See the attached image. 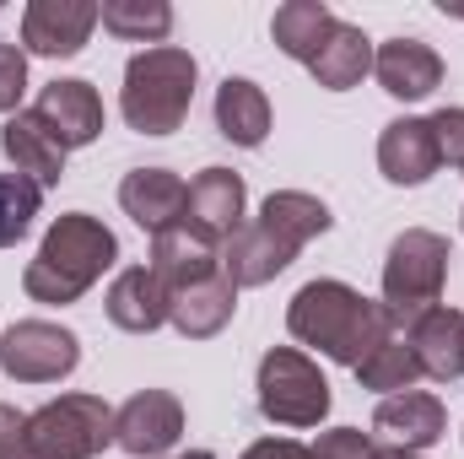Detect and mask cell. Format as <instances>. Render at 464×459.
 Segmentation results:
<instances>
[{
	"label": "cell",
	"instance_id": "cell-24",
	"mask_svg": "<svg viewBox=\"0 0 464 459\" xmlns=\"http://www.w3.org/2000/svg\"><path fill=\"white\" fill-rule=\"evenodd\" d=\"M314 82L324 87V93H351V87H362V76L372 71V38L362 33V27H351V22H335V33L324 38V49L314 54Z\"/></svg>",
	"mask_w": 464,
	"mask_h": 459
},
{
	"label": "cell",
	"instance_id": "cell-14",
	"mask_svg": "<svg viewBox=\"0 0 464 459\" xmlns=\"http://www.w3.org/2000/svg\"><path fill=\"white\" fill-rule=\"evenodd\" d=\"M151 270H157V281L173 298V292H184V287H195V281L222 270V243H211L189 222H173V228H162L151 238Z\"/></svg>",
	"mask_w": 464,
	"mask_h": 459
},
{
	"label": "cell",
	"instance_id": "cell-25",
	"mask_svg": "<svg viewBox=\"0 0 464 459\" xmlns=\"http://www.w3.org/2000/svg\"><path fill=\"white\" fill-rule=\"evenodd\" d=\"M254 222H265L276 238H286L297 254H303V243H314L319 232L335 228L330 206H324L319 195H308V190H276V195H265V206H259Z\"/></svg>",
	"mask_w": 464,
	"mask_h": 459
},
{
	"label": "cell",
	"instance_id": "cell-16",
	"mask_svg": "<svg viewBox=\"0 0 464 459\" xmlns=\"http://www.w3.org/2000/svg\"><path fill=\"white\" fill-rule=\"evenodd\" d=\"M438 168H443V157H438V141H432L427 119H394V124H383V135H378V173L389 184L416 190Z\"/></svg>",
	"mask_w": 464,
	"mask_h": 459
},
{
	"label": "cell",
	"instance_id": "cell-3",
	"mask_svg": "<svg viewBox=\"0 0 464 459\" xmlns=\"http://www.w3.org/2000/svg\"><path fill=\"white\" fill-rule=\"evenodd\" d=\"M195 76H200V65L179 44H157V49L130 54L124 87H119V114H124V124L140 130V135H173L189 119Z\"/></svg>",
	"mask_w": 464,
	"mask_h": 459
},
{
	"label": "cell",
	"instance_id": "cell-1",
	"mask_svg": "<svg viewBox=\"0 0 464 459\" xmlns=\"http://www.w3.org/2000/svg\"><path fill=\"white\" fill-rule=\"evenodd\" d=\"M286 330H292V341L314 346L319 356L346 362V367H356L362 356H372L378 346L394 336L383 303L362 298L356 287L330 281V276H324V281H308V287L292 298V308H286Z\"/></svg>",
	"mask_w": 464,
	"mask_h": 459
},
{
	"label": "cell",
	"instance_id": "cell-2",
	"mask_svg": "<svg viewBox=\"0 0 464 459\" xmlns=\"http://www.w3.org/2000/svg\"><path fill=\"white\" fill-rule=\"evenodd\" d=\"M114 259H119L114 232L103 228L98 217H87V211H65V217L49 222L38 254L27 259L22 287H27L33 303L65 308V303H82L103 281V270H114Z\"/></svg>",
	"mask_w": 464,
	"mask_h": 459
},
{
	"label": "cell",
	"instance_id": "cell-23",
	"mask_svg": "<svg viewBox=\"0 0 464 459\" xmlns=\"http://www.w3.org/2000/svg\"><path fill=\"white\" fill-rule=\"evenodd\" d=\"M217 130L227 135L232 146H265L270 135V98L259 82L248 76H227L217 87Z\"/></svg>",
	"mask_w": 464,
	"mask_h": 459
},
{
	"label": "cell",
	"instance_id": "cell-11",
	"mask_svg": "<svg viewBox=\"0 0 464 459\" xmlns=\"http://www.w3.org/2000/svg\"><path fill=\"white\" fill-rule=\"evenodd\" d=\"M33 114L54 130V141H60L65 151L92 146V141L103 135V98H98V87H92V82H82V76L49 82V87L38 93Z\"/></svg>",
	"mask_w": 464,
	"mask_h": 459
},
{
	"label": "cell",
	"instance_id": "cell-18",
	"mask_svg": "<svg viewBox=\"0 0 464 459\" xmlns=\"http://www.w3.org/2000/svg\"><path fill=\"white\" fill-rule=\"evenodd\" d=\"M0 146H5L11 168H16L22 179H33L38 190H49V184L65 179V146L54 141V130L33 114V109H16V114L5 119Z\"/></svg>",
	"mask_w": 464,
	"mask_h": 459
},
{
	"label": "cell",
	"instance_id": "cell-35",
	"mask_svg": "<svg viewBox=\"0 0 464 459\" xmlns=\"http://www.w3.org/2000/svg\"><path fill=\"white\" fill-rule=\"evenodd\" d=\"M22 459H44V454H33V449H27V454H22Z\"/></svg>",
	"mask_w": 464,
	"mask_h": 459
},
{
	"label": "cell",
	"instance_id": "cell-15",
	"mask_svg": "<svg viewBox=\"0 0 464 459\" xmlns=\"http://www.w3.org/2000/svg\"><path fill=\"white\" fill-rule=\"evenodd\" d=\"M184 200H189V184H184L173 168H135V173H124V184H119L124 217L140 232H151V238L162 228H173V222H184Z\"/></svg>",
	"mask_w": 464,
	"mask_h": 459
},
{
	"label": "cell",
	"instance_id": "cell-12",
	"mask_svg": "<svg viewBox=\"0 0 464 459\" xmlns=\"http://www.w3.org/2000/svg\"><path fill=\"white\" fill-rule=\"evenodd\" d=\"M372 76H378V87H383L389 98L421 103V98H432V93L443 87V60H438V49L421 44V38H389V44L372 49Z\"/></svg>",
	"mask_w": 464,
	"mask_h": 459
},
{
	"label": "cell",
	"instance_id": "cell-27",
	"mask_svg": "<svg viewBox=\"0 0 464 459\" xmlns=\"http://www.w3.org/2000/svg\"><path fill=\"white\" fill-rule=\"evenodd\" d=\"M98 22L114 33V38H130V44H162L173 33V5L162 0H103L98 5Z\"/></svg>",
	"mask_w": 464,
	"mask_h": 459
},
{
	"label": "cell",
	"instance_id": "cell-31",
	"mask_svg": "<svg viewBox=\"0 0 464 459\" xmlns=\"http://www.w3.org/2000/svg\"><path fill=\"white\" fill-rule=\"evenodd\" d=\"M427 124H432L438 157H443L449 168H464V109H438Z\"/></svg>",
	"mask_w": 464,
	"mask_h": 459
},
{
	"label": "cell",
	"instance_id": "cell-6",
	"mask_svg": "<svg viewBox=\"0 0 464 459\" xmlns=\"http://www.w3.org/2000/svg\"><path fill=\"white\" fill-rule=\"evenodd\" d=\"M114 444V411L103 395H60L27 416V449L44 459H98Z\"/></svg>",
	"mask_w": 464,
	"mask_h": 459
},
{
	"label": "cell",
	"instance_id": "cell-7",
	"mask_svg": "<svg viewBox=\"0 0 464 459\" xmlns=\"http://www.w3.org/2000/svg\"><path fill=\"white\" fill-rule=\"evenodd\" d=\"M82 362V341L49 319H16L0 336V373L16 384H60Z\"/></svg>",
	"mask_w": 464,
	"mask_h": 459
},
{
	"label": "cell",
	"instance_id": "cell-28",
	"mask_svg": "<svg viewBox=\"0 0 464 459\" xmlns=\"http://www.w3.org/2000/svg\"><path fill=\"white\" fill-rule=\"evenodd\" d=\"M44 206V190L22 173H0V249L22 243L33 232V217Z\"/></svg>",
	"mask_w": 464,
	"mask_h": 459
},
{
	"label": "cell",
	"instance_id": "cell-9",
	"mask_svg": "<svg viewBox=\"0 0 464 459\" xmlns=\"http://www.w3.org/2000/svg\"><path fill=\"white\" fill-rule=\"evenodd\" d=\"M98 27V5L92 0H33L22 11V54H44V60H71L87 49Z\"/></svg>",
	"mask_w": 464,
	"mask_h": 459
},
{
	"label": "cell",
	"instance_id": "cell-21",
	"mask_svg": "<svg viewBox=\"0 0 464 459\" xmlns=\"http://www.w3.org/2000/svg\"><path fill=\"white\" fill-rule=\"evenodd\" d=\"M103 308H109V319H114L124 336H151V330L168 325V287L157 281L151 265H130V270L114 276Z\"/></svg>",
	"mask_w": 464,
	"mask_h": 459
},
{
	"label": "cell",
	"instance_id": "cell-4",
	"mask_svg": "<svg viewBox=\"0 0 464 459\" xmlns=\"http://www.w3.org/2000/svg\"><path fill=\"white\" fill-rule=\"evenodd\" d=\"M449 238L443 232H427V228H405L389 254H383V314L394 325V336L411 330V319H421L427 308L443 303V281H449Z\"/></svg>",
	"mask_w": 464,
	"mask_h": 459
},
{
	"label": "cell",
	"instance_id": "cell-5",
	"mask_svg": "<svg viewBox=\"0 0 464 459\" xmlns=\"http://www.w3.org/2000/svg\"><path fill=\"white\" fill-rule=\"evenodd\" d=\"M254 395H259V416L276 427H319L330 416V378L297 346H270L259 356Z\"/></svg>",
	"mask_w": 464,
	"mask_h": 459
},
{
	"label": "cell",
	"instance_id": "cell-30",
	"mask_svg": "<svg viewBox=\"0 0 464 459\" xmlns=\"http://www.w3.org/2000/svg\"><path fill=\"white\" fill-rule=\"evenodd\" d=\"M27 93V54L22 44H0V114H16Z\"/></svg>",
	"mask_w": 464,
	"mask_h": 459
},
{
	"label": "cell",
	"instance_id": "cell-32",
	"mask_svg": "<svg viewBox=\"0 0 464 459\" xmlns=\"http://www.w3.org/2000/svg\"><path fill=\"white\" fill-rule=\"evenodd\" d=\"M22 454H27V416L0 400V459H22Z\"/></svg>",
	"mask_w": 464,
	"mask_h": 459
},
{
	"label": "cell",
	"instance_id": "cell-20",
	"mask_svg": "<svg viewBox=\"0 0 464 459\" xmlns=\"http://www.w3.org/2000/svg\"><path fill=\"white\" fill-rule=\"evenodd\" d=\"M232 308H237V287L217 270V276H206V281H195V287L168 298V325L184 341H211V336H222L232 325Z\"/></svg>",
	"mask_w": 464,
	"mask_h": 459
},
{
	"label": "cell",
	"instance_id": "cell-17",
	"mask_svg": "<svg viewBox=\"0 0 464 459\" xmlns=\"http://www.w3.org/2000/svg\"><path fill=\"white\" fill-rule=\"evenodd\" d=\"M405 341H411L416 362H421V378H438V384L464 378V314L459 308H449V303L427 308L421 319H411Z\"/></svg>",
	"mask_w": 464,
	"mask_h": 459
},
{
	"label": "cell",
	"instance_id": "cell-19",
	"mask_svg": "<svg viewBox=\"0 0 464 459\" xmlns=\"http://www.w3.org/2000/svg\"><path fill=\"white\" fill-rule=\"evenodd\" d=\"M292 259H297V249H292L286 238H276L265 222H243V228L222 243V276H227L232 287H265V281H276Z\"/></svg>",
	"mask_w": 464,
	"mask_h": 459
},
{
	"label": "cell",
	"instance_id": "cell-22",
	"mask_svg": "<svg viewBox=\"0 0 464 459\" xmlns=\"http://www.w3.org/2000/svg\"><path fill=\"white\" fill-rule=\"evenodd\" d=\"M335 11L324 5V0H286V5H276V16H270V38H276V49L286 54V60H303V65H314V54L324 49V38L335 33Z\"/></svg>",
	"mask_w": 464,
	"mask_h": 459
},
{
	"label": "cell",
	"instance_id": "cell-26",
	"mask_svg": "<svg viewBox=\"0 0 464 459\" xmlns=\"http://www.w3.org/2000/svg\"><path fill=\"white\" fill-rule=\"evenodd\" d=\"M351 373H356L362 389H378V395H405V389L421 384V362H416V351H411L405 336H389L372 356H362Z\"/></svg>",
	"mask_w": 464,
	"mask_h": 459
},
{
	"label": "cell",
	"instance_id": "cell-29",
	"mask_svg": "<svg viewBox=\"0 0 464 459\" xmlns=\"http://www.w3.org/2000/svg\"><path fill=\"white\" fill-rule=\"evenodd\" d=\"M314 454L319 459H378V444L362 427H335V433H319Z\"/></svg>",
	"mask_w": 464,
	"mask_h": 459
},
{
	"label": "cell",
	"instance_id": "cell-34",
	"mask_svg": "<svg viewBox=\"0 0 464 459\" xmlns=\"http://www.w3.org/2000/svg\"><path fill=\"white\" fill-rule=\"evenodd\" d=\"M378 459H427V454H405V449H378Z\"/></svg>",
	"mask_w": 464,
	"mask_h": 459
},
{
	"label": "cell",
	"instance_id": "cell-33",
	"mask_svg": "<svg viewBox=\"0 0 464 459\" xmlns=\"http://www.w3.org/2000/svg\"><path fill=\"white\" fill-rule=\"evenodd\" d=\"M243 459H319V454L297 438H259V444L243 449Z\"/></svg>",
	"mask_w": 464,
	"mask_h": 459
},
{
	"label": "cell",
	"instance_id": "cell-10",
	"mask_svg": "<svg viewBox=\"0 0 464 459\" xmlns=\"http://www.w3.org/2000/svg\"><path fill=\"white\" fill-rule=\"evenodd\" d=\"M449 433V405L427 389H405L389 395L372 411V444L378 449H405V454H427L438 438Z\"/></svg>",
	"mask_w": 464,
	"mask_h": 459
},
{
	"label": "cell",
	"instance_id": "cell-8",
	"mask_svg": "<svg viewBox=\"0 0 464 459\" xmlns=\"http://www.w3.org/2000/svg\"><path fill=\"white\" fill-rule=\"evenodd\" d=\"M184 438V405L168 389H140L114 411V444L130 459H162Z\"/></svg>",
	"mask_w": 464,
	"mask_h": 459
},
{
	"label": "cell",
	"instance_id": "cell-13",
	"mask_svg": "<svg viewBox=\"0 0 464 459\" xmlns=\"http://www.w3.org/2000/svg\"><path fill=\"white\" fill-rule=\"evenodd\" d=\"M243 206L248 190L232 168H200L189 179V200H184V222L195 232H206L211 243H227L232 232L243 228Z\"/></svg>",
	"mask_w": 464,
	"mask_h": 459
}]
</instances>
